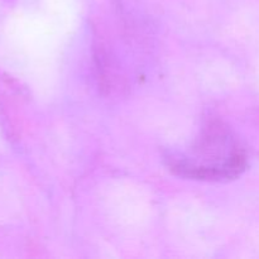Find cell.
Wrapping results in <instances>:
<instances>
[{"mask_svg": "<svg viewBox=\"0 0 259 259\" xmlns=\"http://www.w3.org/2000/svg\"><path fill=\"white\" fill-rule=\"evenodd\" d=\"M171 166L180 175L195 179H230L243 169L244 156L229 137L211 132L194 149L191 156L172 158Z\"/></svg>", "mask_w": 259, "mask_h": 259, "instance_id": "cell-1", "label": "cell"}]
</instances>
